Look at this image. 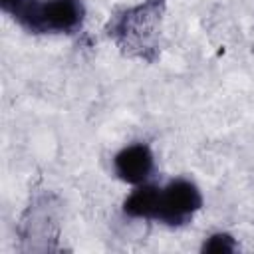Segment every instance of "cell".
Masks as SVG:
<instances>
[{
	"label": "cell",
	"mask_w": 254,
	"mask_h": 254,
	"mask_svg": "<svg viewBox=\"0 0 254 254\" xmlns=\"http://www.w3.org/2000/svg\"><path fill=\"white\" fill-rule=\"evenodd\" d=\"M169 0H141L137 4L115 8L103 34L129 60L155 64L161 58L165 40V14Z\"/></svg>",
	"instance_id": "cell-1"
},
{
	"label": "cell",
	"mask_w": 254,
	"mask_h": 254,
	"mask_svg": "<svg viewBox=\"0 0 254 254\" xmlns=\"http://www.w3.org/2000/svg\"><path fill=\"white\" fill-rule=\"evenodd\" d=\"M202 208V192L198 185L187 177H175L161 185L157 220L167 228H183L194 220Z\"/></svg>",
	"instance_id": "cell-3"
},
{
	"label": "cell",
	"mask_w": 254,
	"mask_h": 254,
	"mask_svg": "<svg viewBox=\"0 0 254 254\" xmlns=\"http://www.w3.org/2000/svg\"><path fill=\"white\" fill-rule=\"evenodd\" d=\"M14 20L36 36L75 34L85 22V6L81 0H28Z\"/></svg>",
	"instance_id": "cell-2"
},
{
	"label": "cell",
	"mask_w": 254,
	"mask_h": 254,
	"mask_svg": "<svg viewBox=\"0 0 254 254\" xmlns=\"http://www.w3.org/2000/svg\"><path fill=\"white\" fill-rule=\"evenodd\" d=\"M28 0H0V8H2V12L4 14H8V16H16L20 10H22V6L26 4Z\"/></svg>",
	"instance_id": "cell-7"
},
{
	"label": "cell",
	"mask_w": 254,
	"mask_h": 254,
	"mask_svg": "<svg viewBox=\"0 0 254 254\" xmlns=\"http://www.w3.org/2000/svg\"><path fill=\"white\" fill-rule=\"evenodd\" d=\"M238 248H240L238 240L226 230L210 232L208 236H204V240L200 244V252H204V254H232Z\"/></svg>",
	"instance_id": "cell-6"
},
{
	"label": "cell",
	"mask_w": 254,
	"mask_h": 254,
	"mask_svg": "<svg viewBox=\"0 0 254 254\" xmlns=\"http://www.w3.org/2000/svg\"><path fill=\"white\" fill-rule=\"evenodd\" d=\"M153 173H155V153L143 141L129 143L113 155V175L129 187L149 183L153 179Z\"/></svg>",
	"instance_id": "cell-4"
},
{
	"label": "cell",
	"mask_w": 254,
	"mask_h": 254,
	"mask_svg": "<svg viewBox=\"0 0 254 254\" xmlns=\"http://www.w3.org/2000/svg\"><path fill=\"white\" fill-rule=\"evenodd\" d=\"M159 196H161V185H155L151 181L143 183V185H137L125 196V200L121 204V210L127 218L155 222L157 220V210H159Z\"/></svg>",
	"instance_id": "cell-5"
}]
</instances>
